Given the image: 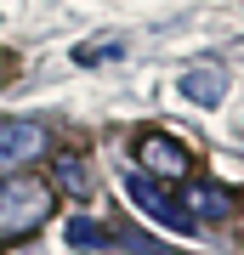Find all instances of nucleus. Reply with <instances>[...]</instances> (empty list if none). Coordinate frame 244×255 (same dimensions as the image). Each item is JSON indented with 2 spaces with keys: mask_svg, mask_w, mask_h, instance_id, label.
<instances>
[{
  "mask_svg": "<svg viewBox=\"0 0 244 255\" xmlns=\"http://www.w3.org/2000/svg\"><path fill=\"white\" fill-rule=\"evenodd\" d=\"M45 153V125L40 119H0V170H17V164Z\"/></svg>",
  "mask_w": 244,
  "mask_h": 255,
  "instance_id": "obj_3",
  "label": "nucleus"
},
{
  "mask_svg": "<svg viewBox=\"0 0 244 255\" xmlns=\"http://www.w3.org/2000/svg\"><path fill=\"white\" fill-rule=\"evenodd\" d=\"M51 182L63 187V193H74V199H85V193H91V170H85L80 153H63V159H57V170H51Z\"/></svg>",
  "mask_w": 244,
  "mask_h": 255,
  "instance_id": "obj_7",
  "label": "nucleus"
},
{
  "mask_svg": "<svg viewBox=\"0 0 244 255\" xmlns=\"http://www.w3.org/2000/svg\"><path fill=\"white\" fill-rule=\"evenodd\" d=\"M51 221V187L40 176L6 170L0 176V244H17V238L40 233Z\"/></svg>",
  "mask_w": 244,
  "mask_h": 255,
  "instance_id": "obj_1",
  "label": "nucleus"
},
{
  "mask_svg": "<svg viewBox=\"0 0 244 255\" xmlns=\"http://www.w3.org/2000/svg\"><path fill=\"white\" fill-rule=\"evenodd\" d=\"M136 164H142L154 182H188L193 176V153L176 136H165V130H148V136L136 142Z\"/></svg>",
  "mask_w": 244,
  "mask_h": 255,
  "instance_id": "obj_2",
  "label": "nucleus"
},
{
  "mask_svg": "<svg viewBox=\"0 0 244 255\" xmlns=\"http://www.w3.org/2000/svg\"><path fill=\"white\" fill-rule=\"evenodd\" d=\"M222 91H227V74L222 68H188V74H182V97L199 102V108H216Z\"/></svg>",
  "mask_w": 244,
  "mask_h": 255,
  "instance_id": "obj_6",
  "label": "nucleus"
},
{
  "mask_svg": "<svg viewBox=\"0 0 244 255\" xmlns=\"http://www.w3.org/2000/svg\"><path fill=\"white\" fill-rule=\"evenodd\" d=\"M125 193L142 204V216H148V221H159V227H171V233H199V227H193V221L176 210V199L154 182V176H131V182H125Z\"/></svg>",
  "mask_w": 244,
  "mask_h": 255,
  "instance_id": "obj_4",
  "label": "nucleus"
},
{
  "mask_svg": "<svg viewBox=\"0 0 244 255\" xmlns=\"http://www.w3.org/2000/svg\"><path fill=\"white\" fill-rule=\"evenodd\" d=\"M176 210L199 227V221H227L239 210V199L227 187H210V182H182V199H176Z\"/></svg>",
  "mask_w": 244,
  "mask_h": 255,
  "instance_id": "obj_5",
  "label": "nucleus"
}]
</instances>
